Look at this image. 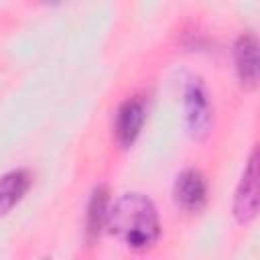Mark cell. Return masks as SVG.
I'll list each match as a JSON object with an SVG mask.
<instances>
[{"label": "cell", "mask_w": 260, "mask_h": 260, "mask_svg": "<svg viewBox=\"0 0 260 260\" xmlns=\"http://www.w3.org/2000/svg\"><path fill=\"white\" fill-rule=\"evenodd\" d=\"M106 228L132 250H148L160 234L156 207L142 193L122 195L110 207Z\"/></svg>", "instance_id": "6da1fadb"}, {"label": "cell", "mask_w": 260, "mask_h": 260, "mask_svg": "<svg viewBox=\"0 0 260 260\" xmlns=\"http://www.w3.org/2000/svg\"><path fill=\"white\" fill-rule=\"evenodd\" d=\"M185 120L193 138H205L211 128V104L205 85L199 79H191L185 87Z\"/></svg>", "instance_id": "7a4b0ae2"}, {"label": "cell", "mask_w": 260, "mask_h": 260, "mask_svg": "<svg viewBox=\"0 0 260 260\" xmlns=\"http://www.w3.org/2000/svg\"><path fill=\"white\" fill-rule=\"evenodd\" d=\"M258 213V152L252 150L234 197V217L238 223H250Z\"/></svg>", "instance_id": "3957f363"}, {"label": "cell", "mask_w": 260, "mask_h": 260, "mask_svg": "<svg viewBox=\"0 0 260 260\" xmlns=\"http://www.w3.org/2000/svg\"><path fill=\"white\" fill-rule=\"evenodd\" d=\"M144 122V104L140 98H128L120 104L114 120V136L122 148L134 144Z\"/></svg>", "instance_id": "277c9868"}, {"label": "cell", "mask_w": 260, "mask_h": 260, "mask_svg": "<svg viewBox=\"0 0 260 260\" xmlns=\"http://www.w3.org/2000/svg\"><path fill=\"white\" fill-rule=\"evenodd\" d=\"M175 203L185 211H199L207 199V185L197 169H185L179 173L173 185Z\"/></svg>", "instance_id": "5b68a950"}, {"label": "cell", "mask_w": 260, "mask_h": 260, "mask_svg": "<svg viewBox=\"0 0 260 260\" xmlns=\"http://www.w3.org/2000/svg\"><path fill=\"white\" fill-rule=\"evenodd\" d=\"M234 61L240 81L248 87H254L258 81V43L252 32L238 37L234 45Z\"/></svg>", "instance_id": "8992f818"}, {"label": "cell", "mask_w": 260, "mask_h": 260, "mask_svg": "<svg viewBox=\"0 0 260 260\" xmlns=\"http://www.w3.org/2000/svg\"><path fill=\"white\" fill-rule=\"evenodd\" d=\"M28 187L30 173L24 169H14L0 177V217L10 213V209L24 197Z\"/></svg>", "instance_id": "52a82bcc"}, {"label": "cell", "mask_w": 260, "mask_h": 260, "mask_svg": "<svg viewBox=\"0 0 260 260\" xmlns=\"http://www.w3.org/2000/svg\"><path fill=\"white\" fill-rule=\"evenodd\" d=\"M110 203V193L106 185H100L93 189L89 203H87V221H85V234L87 240H95L102 232V228H106V219H108V207Z\"/></svg>", "instance_id": "ba28073f"}, {"label": "cell", "mask_w": 260, "mask_h": 260, "mask_svg": "<svg viewBox=\"0 0 260 260\" xmlns=\"http://www.w3.org/2000/svg\"><path fill=\"white\" fill-rule=\"evenodd\" d=\"M43 260H49V258H43Z\"/></svg>", "instance_id": "9c48e42d"}]
</instances>
